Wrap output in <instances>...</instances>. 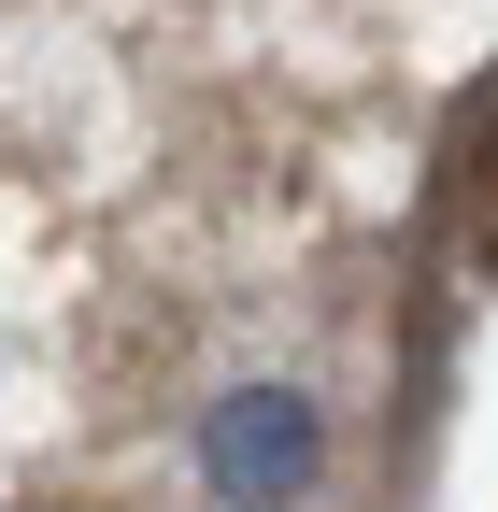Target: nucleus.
Returning <instances> with one entry per match:
<instances>
[{"label": "nucleus", "instance_id": "f257e3e1", "mask_svg": "<svg viewBox=\"0 0 498 512\" xmlns=\"http://www.w3.org/2000/svg\"><path fill=\"white\" fill-rule=\"evenodd\" d=\"M314 470H328V413L299 399V384H228L200 413V484L228 512H299Z\"/></svg>", "mask_w": 498, "mask_h": 512}]
</instances>
